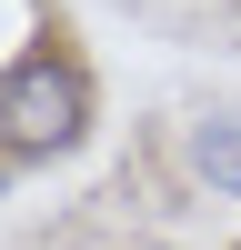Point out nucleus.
<instances>
[{"mask_svg": "<svg viewBox=\"0 0 241 250\" xmlns=\"http://www.w3.org/2000/svg\"><path fill=\"white\" fill-rule=\"evenodd\" d=\"M80 140H91V70L60 40L0 60V160H60Z\"/></svg>", "mask_w": 241, "mask_h": 250, "instance_id": "1", "label": "nucleus"}, {"mask_svg": "<svg viewBox=\"0 0 241 250\" xmlns=\"http://www.w3.org/2000/svg\"><path fill=\"white\" fill-rule=\"evenodd\" d=\"M181 160H191V180H201L211 200H241V110H201Z\"/></svg>", "mask_w": 241, "mask_h": 250, "instance_id": "2", "label": "nucleus"}, {"mask_svg": "<svg viewBox=\"0 0 241 250\" xmlns=\"http://www.w3.org/2000/svg\"><path fill=\"white\" fill-rule=\"evenodd\" d=\"M0 200H10V160H0Z\"/></svg>", "mask_w": 241, "mask_h": 250, "instance_id": "3", "label": "nucleus"}, {"mask_svg": "<svg viewBox=\"0 0 241 250\" xmlns=\"http://www.w3.org/2000/svg\"><path fill=\"white\" fill-rule=\"evenodd\" d=\"M141 250H161V240H141Z\"/></svg>", "mask_w": 241, "mask_h": 250, "instance_id": "4", "label": "nucleus"}]
</instances>
